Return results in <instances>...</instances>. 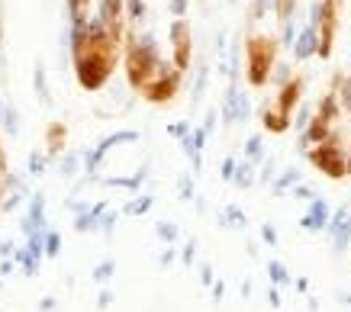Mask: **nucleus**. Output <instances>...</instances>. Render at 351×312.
<instances>
[{
  "instance_id": "obj_7",
  "label": "nucleus",
  "mask_w": 351,
  "mask_h": 312,
  "mask_svg": "<svg viewBox=\"0 0 351 312\" xmlns=\"http://www.w3.org/2000/svg\"><path fill=\"white\" fill-rule=\"evenodd\" d=\"M178 87H181V68L165 65V71L142 90V97L149 100V103H168V100H174Z\"/></svg>"
},
{
  "instance_id": "obj_9",
  "label": "nucleus",
  "mask_w": 351,
  "mask_h": 312,
  "mask_svg": "<svg viewBox=\"0 0 351 312\" xmlns=\"http://www.w3.org/2000/svg\"><path fill=\"white\" fill-rule=\"evenodd\" d=\"M64 145V126H52V129H49V148H62Z\"/></svg>"
},
{
  "instance_id": "obj_4",
  "label": "nucleus",
  "mask_w": 351,
  "mask_h": 312,
  "mask_svg": "<svg viewBox=\"0 0 351 312\" xmlns=\"http://www.w3.org/2000/svg\"><path fill=\"white\" fill-rule=\"evenodd\" d=\"M245 55H248V84L252 87H265L267 77H271V68H274L277 58V42L271 36H252L245 42Z\"/></svg>"
},
{
  "instance_id": "obj_6",
  "label": "nucleus",
  "mask_w": 351,
  "mask_h": 312,
  "mask_svg": "<svg viewBox=\"0 0 351 312\" xmlns=\"http://www.w3.org/2000/svg\"><path fill=\"white\" fill-rule=\"evenodd\" d=\"M335 23H339V0H322L316 7V26H319V58H329L332 55V39H335Z\"/></svg>"
},
{
  "instance_id": "obj_3",
  "label": "nucleus",
  "mask_w": 351,
  "mask_h": 312,
  "mask_svg": "<svg viewBox=\"0 0 351 312\" xmlns=\"http://www.w3.org/2000/svg\"><path fill=\"white\" fill-rule=\"evenodd\" d=\"M300 97H303V77H290L287 84L280 87L277 100L265 103V109H261V122H265V129L267 132H284L287 129L290 113H293V107L300 103Z\"/></svg>"
},
{
  "instance_id": "obj_5",
  "label": "nucleus",
  "mask_w": 351,
  "mask_h": 312,
  "mask_svg": "<svg viewBox=\"0 0 351 312\" xmlns=\"http://www.w3.org/2000/svg\"><path fill=\"white\" fill-rule=\"evenodd\" d=\"M306 158L313 161V168H319L332 181L348 177V148L341 142H322L316 148H306Z\"/></svg>"
},
{
  "instance_id": "obj_1",
  "label": "nucleus",
  "mask_w": 351,
  "mask_h": 312,
  "mask_svg": "<svg viewBox=\"0 0 351 312\" xmlns=\"http://www.w3.org/2000/svg\"><path fill=\"white\" fill-rule=\"evenodd\" d=\"M117 36L110 33L107 26H87L77 33L75 42V68H77V81L87 90L107 84V77L117 68Z\"/></svg>"
},
{
  "instance_id": "obj_8",
  "label": "nucleus",
  "mask_w": 351,
  "mask_h": 312,
  "mask_svg": "<svg viewBox=\"0 0 351 312\" xmlns=\"http://www.w3.org/2000/svg\"><path fill=\"white\" fill-rule=\"evenodd\" d=\"M171 42H174V68L187 71L191 68V26L184 20L171 26Z\"/></svg>"
},
{
  "instance_id": "obj_10",
  "label": "nucleus",
  "mask_w": 351,
  "mask_h": 312,
  "mask_svg": "<svg viewBox=\"0 0 351 312\" xmlns=\"http://www.w3.org/2000/svg\"><path fill=\"white\" fill-rule=\"evenodd\" d=\"M0 190H3V148H0Z\"/></svg>"
},
{
  "instance_id": "obj_2",
  "label": "nucleus",
  "mask_w": 351,
  "mask_h": 312,
  "mask_svg": "<svg viewBox=\"0 0 351 312\" xmlns=\"http://www.w3.org/2000/svg\"><path fill=\"white\" fill-rule=\"evenodd\" d=\"M165 71V62L158 58V52H155V45L152 42H138V39H132L126 49V75H129V84L136 87L138 94L145 90V87L155 81V77Z\"/></svg>"
}]
</instances>
